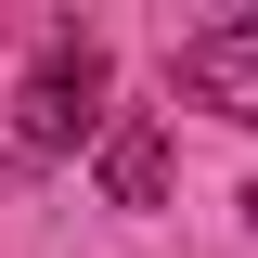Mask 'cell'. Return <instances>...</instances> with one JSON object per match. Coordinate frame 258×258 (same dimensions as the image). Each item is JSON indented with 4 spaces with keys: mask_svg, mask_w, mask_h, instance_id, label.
Segmentation results:
<instances>
[{
    "mask_svg": "<svg viewBox=\"0 0 258 258\" xmlns=\"http://www.w3.org/2000/svg\"><path fill=\"white\" fill-rule=\"evenodd\" d=\"M26 155H64V142H91L103 129V52L91 39H52V52H39V78H26Z\"/></svg>",
    "mask_w": 258,
    "mask_h": 258,
    "instance_id": "6da1fadb",
    "label": "cell"
},
{
    "mask_svg": "<svg viewBox=\"0 0 258 258\" xmlns=\"http://www.w3.org/2000/svg\"><path fill=\"white\" fill-rule=\"evenodd\" d=\"M103 181H116V207H155V194H168V155H155V129H116Z\"/></svg>",
    "mask_w": 258,
    "mask_h": 258,
    "instance_id": "3957f363",
    "label": "cell"
},
{
    "mask_svg": "<svg viewBox=\"0 0 258 258\" xmlns=\"http://www.w3.org/2000/svg\"><path fill=\"white\" fill-rule=\"evenodd\" d=\"M168 78H181V103H207V116L258 129V13H220V26H194L181 52H168Z\"/></svg>",
    "mask_w": 258,
    "mask_h": 258,
    "instance_id": "7a4b0ae2",
    "label": "cell"
},
{
    "mask_svg": "<svg viewBox=\"0 0 258 258\" xmlns=\"http://www.w3.org/2000/svg\"><path fill=\"white\" fill-rule=\"evenodd\" d=\"M245 220H258V194H245Z\"/></svg>",
    "mask_w": 258,
    "mask_h": 258,
    "instance_id": "277c9868",
    "label": "cell"
}]
</instances>
